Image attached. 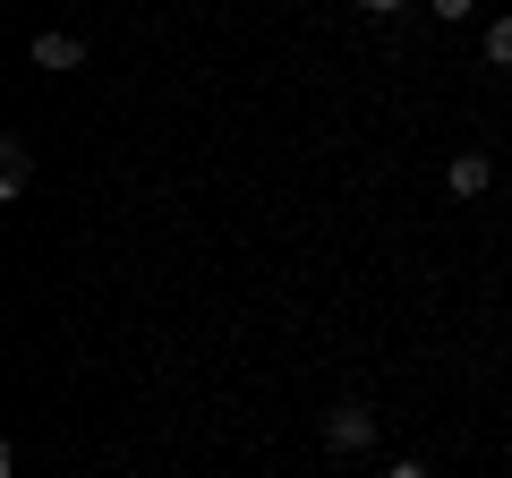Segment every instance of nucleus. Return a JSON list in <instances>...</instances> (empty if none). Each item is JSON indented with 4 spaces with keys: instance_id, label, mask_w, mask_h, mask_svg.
I'll list each match as a JSON object with an SVG mask.
<instances>
[{
    "instance_id": "nucleus-1",
    "label": "nucleus",
    "mask_w": 512,
    "mask_h": 478,
    "mask_svg": "<svg viewBox=\"0 0 512 478\" xmlns=\"http://www.w3.org/2000/svg\"><path fill=\"white\" fill-rule=\"evenodd\" d=\"M325 444H333V453H367V444H376V410H367V402L325 410Z\"/></svg>"
},
{
    "instance_id": "nucleus-2",
    "label": "nucleus",
    "mask_w": 512,
    "mask_h": 478,
    "mask_svg": "<svg viewBox=\"0 0 512 478\" xmlns=\"http://www.w3.org/2000/svg\"><path fill=\"white\" fill-rule=\"evenodd\" d=\"M444 180H453V197H487L495 163H487V154H453V171H444Z\"/></svg>"
},
{
    "instance_id": "nucleus-3",
    "label": "nucleus",
    "mask_w": 512,
    "mask_h": 478,
    "mask_svg": "<svg viewBox=\"0 0 512 478\" xmlns=\"http://www.w3.org/2000/svg\"><path fill=\"white\" fill-rule=\"evenodd\" d=\"M77 60H86L77 35H35V69H77Z\"/></svg>"
},
{
    "instance_id": "nucleus-4",
    "label": "nucleus",
    "mask_w": 512,
    "mask_h": 478,
    "mask_svg": "<svg viewBox=\"0 0 512 478\" xmlns=\"http://www.w3.org/2000/svg\"><path fill=\"white\" fill-rule=\"evenodd\" d=\"M26 180H35V163H26V146L9 137V146H0V197H26Z\"/></svg>"
},
{
    "instance_id": "nucleus-5",
    "label": "nucleus",
    "mask_w": 512,
    "mask_h": 478,
    "mask_svg": "<svg viewBox=\"0 0 512 478\" xmlns=\"http://www.w3.org/2000/svg\"><path fill=\"white\" fill-rule=\"evenodd\" d=\"M487 60H495V69H512V18L487 26Z\"/></svg>"
},
{
    "instance_id": "nucleus-6",
    "label": "nucleus",
    "mask_w": 512,
    "mask_h": 478,
    "mask_svg": "<svg viewBox=\"0 0 512 478\" xmlns=\"http://www.w3.org/2000/svg\"><path fill=\"white\" fill-rule=\"evenodd\" d=\"M427 9H436V18H453V26H461V18H470V9H478V0H427Z\"/></svg>"
},
{
    "instance_id": "nucleus-7",
    "label": "nucleus",
    "mask_w": 512,
    "mask_h": 478,
    "mask_svg": "<svg viewBox=\"0 0 512 478\" xmlns=\"http://www.w3.org/2000/svg\"><path fill=\"white\" fill-rule=\"evenodd\" d=\"M384 478H427V470H419V461H393V470H384Z\"/></svg>"
},
{
    "instance_id": "nucleus-8",
    "label": "nucleus",
    "mask_w": 512,
    "mask_h": 478,
    "mask_svg": "<svg viewBox=\"0 0 512 478\" xmlns=\"http://www.w3.org/2000/svg\"><path fill=\"white\" fill-rule=\"evenodd\" d=\"M359 9H376V18H393V9H402V0H359Z\"/></svg>"
}]
</instances>
